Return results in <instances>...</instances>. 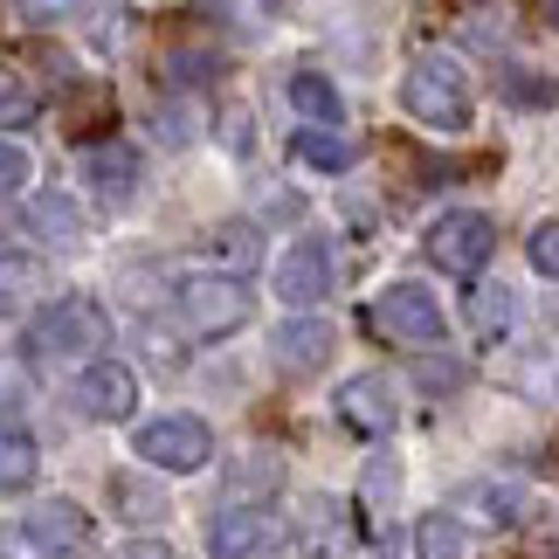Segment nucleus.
Listing matches in <instances>:
<instances>
[{
  "label": "nucleus",
  "mask_w": 559,
  "mask_h": 559,
  "mask_svg": "<svg viewBox=\"0 0 559 559\" xmlns=\"http://www.w3.org/2000/svg\"><path fill=\"white\" fill-rule=\"evenodd\" d=\"M401 104H407V118L428 124V132H463V124H469V76H463V62L442 56V49L415 56L407 76H401Z\"/></svg>",
  "instance_id": "nucleus-1"
},
{
  "label": "nucleus",
  "mask_w": 559,
  "mask_h": 559,
  "mask_svg": "<svg viewBox=\"0 0 559 559\" xmlns=\"http://www.w3.org/2000/svg\"><path fill=\"white\" fill-rule=\"evenodd\" d=\"M104 338H111V318L97 311V297H56L49 311L28 318L21 353L28 359H91V353H104Z\"/></svg>",
  "instance_id": "nucleus-2"
},
{
  "label": "nucleus",
  "mask_w": 559,
  "mask_h": 559,
  "mask_svg": "<svg viewBox=\"0 0 559 559\" xmlns=\"http://www.w3.org/2000/svg\"><path fill=\"white\" fill-rule=\"evenodd\" d=\"M174 311H180L187 338H228L249 318V284L242 276H187L174 290Z\"/></svg>",
  "instance_id": "nucleus-3"
},
{
  "label": "nucleus",
  "mask_w": 559,
  "mask_h": 559,
  "mask_svg": "<svg viewBox=\"0 0 559 559\" xmlns=\"http://www.w3.org/2000/svg\"><path fill=\"white\" fill-rule=\"evenodd\" d=\"M367 318H373L380 338H394V346H436L449 332V311H442V297L428 284H386Z\"/></svg>",
  "instance_id": "nucleus-4"
},
{
  "label": "nucleus",
  "mask_w": 559,
  "mask_h": 559,
  "mask_svg": "<svg viewBox=\"0 0 559 559\" xmlns=\"http://www.w3.org/2000/svg\"><path fill=\"white\" fill-rule=\"evenodd\" d=\"M428 263L449 270V276H477L490 263V249H498V228H490V214L477 207H449L442 222H428Z\"/></svg>",
  "instance_id": "nucleus-5"
},
{
  "label": "nucleus",
  "mask_w": 559,
  "mask_h": 559,
  "mask_svg": "<svg viewBox=\"0 0 559 559\" xmlns=\"http://www.w3.org/2000/svg\"><path fill=\"white\" fill-rule=\"evenodd\" d=\"M132 449L153 469H201L207 456H214V428L201 421V415H159V421H145L139 436H132Z\"/></svg>",
  "instance_id": "nucleus-6"
},
{
  "label": "nucleus",
  "mask_w": 559,
  "mask_h": 559,
  "mask_svg": "<svg viewBox=\"0 0 559 559\" xmlns=\"http://www.w3.org/2000/svg\"><path fill=\"white\" fill-rule=\"evenodd\" d=\"M214 559H263L276 546H290V519L276 504H228L214 519Z\"/></svg>",
  "instance_id": "nucleus-7"
},
{
  "label": "nucleus",
  "mask_w": 559,
  "mask_h": 559,
  "mask_svg": "<svg viewBox=\"0 0 559 559\" xmlns=\"http://www.w3.org/2000/svg\"><path fill=\"white\" fill-rule=\"evenodd\" d=\"M325 290H332V242H325V235H297L290 255L276 263V297L297 305V318H305Z\"/></svg>",
  "instance_id": "nucleus-8"
},
{
  "label": "nucleus",
  "mask_w": 559,
  "mask_h": 559,
  "mask_svg": "<svg viewBox=\"0 0 559 559\" xmlns=\"http://www.w3.org/2000/svg\"><path fill=\"white\" fill-rule=\"evenodd\" d=\"M8 552H41V559H70V552H83V511H76V504H35L28 519L14 525Z\"/></svg>",
  "instance_id": "nucleus-9"
},
{
  "label": "nucleus",
  "mask_w": 559,
  "mask_h": 559,
  "mask_svg": "<svg viewBox=\"0 0 559 559\" xmlns=\"http://www.w3.org/2000/svg\"><path fill=\"white\" fill-rule=\"evenodd\" d=\"M76 407H83L91 421H132V407H139V373L124 367V359H97V367H83Z\"/></svg>",
  "instance_id": "nucleus-10"
},
{
  "label": "nucleus",
  "mask_w": 559,
  "mask_h": 559,
  "mask_svg": "<svg viewBox=\"0 0 559 559\" xmlns=\"http://www.w3.org/2000/svg\"><path fill=\"white\" fill-rule=\"evenodd\" d=\"M338 421L353 428V436H394V421H401V401H394V386H386L380 373H359L338 386Z\"/></svg>",
  "instance_id": "nucleus-11"
},
{
  "label": "nucleus",
  "mask_w": 559,
  "mask_h": 559,
  "mask_svg": "<svg viewBox=\"0 0 559 559\" xmlns=\"http://www.w3.org/2000/svg\"><path fill=\"white\" fill-rule=\"evenodd\" d=\"M270 359H276V367H284V373H311V367H325V359H332V325H325V318H284V325H276L270 332Z\"/></svg>",
  "instance_id": "nucleus-12"
},
{
  "label": "nucleus",
  "mask_w": 559,
  "mask_h": 559,
  "mask_svg": "<svg viewBox=\"0 0 559 559\" xmlns=\"http://www.w3.org/2000/svg\"><path fill=\"white\" fill-rule=\"evenodd\" d=\"M91 187H97V201H132L139 193V145H124V139H104L91 145Z\"/></svg>",
  "instance_id": "nucleus-13"
},
{
  "label": "nucleus",
  "mask_w": 559,
  "mask_h": 559,
  "mask_svg": "<svg viewBox=\"0 0 559 559\" xmlns=\"http://www.w3.org/2000/svg\"><path fill=\"white\" fill-rule=\"evenodd\" d=\"M290 111L305 118V132H338V118H346V97H338L332 76L297 70V76H290Z\"/></svg>",
  "instance_id": "nucleus-14"
},
{
  "label": "nucleus",
  "mask_w": 559,
  "mask_h": 559,
  "mask_svg": "<svg viewBox=\"0 0 559 559\" xmlns=\"http://www.w3.org/2000/svg\"><path fill=\"white\" fill-rule=\"evenodd\" d=\"M415 559H477V532L456 511H428L415 525Z\"/></svg>",
  "instance_id": "nucleus-15"
},
{
  "label": "nucleus",
  "mask_w": 559,
  "mask_h": 559,
  "mask_svg": "<svg viewBox=\"0 0 559 559\" xmlns=\"http://www.w3.org/2000/svg\"><path fill=\"white\" fill-rule=\"evenodd\" d=\"M41 118V91L21 70H8V62H0V139L8 132H21V124H35Z\"/></svg>",
  "instance_id": "nucleus-16"
},
{
  "label": "nucleus",
  "mask_w": 559,
  "mask_h": 559,
  "mask_svg": "<svg viewBox=\"0 0 559 559\" xmlns=\"http://www.w3.org/2000/svg\"><path fill=\"white\" fill-rule=\"evenodd\" d=\"M297 159L318 166V174H346V166L359 159V145L346 132H297Z\"/></svg>",
  "instance_id": "nucleus-17"
},
{
  "label": "nucleus",
  "mask_w": 559,
  "mask_h": 559,
  "mask_svg": "<svg viewBox=\"0 0 559 559\" xmlns=\"http://www.w3.org/2000/svg\"><path fill=\"white\" fill-rule=\"evenodd\" d=\"M35 469H41L35 442L21 436V428H0V490H28V484H35Z\"/></svg>",
  "instance_id": "nucleus-18"
},
{
  "label": "nucleus",
  "mask_w": 559,
  "mask_h": 559,
  "mask_svg": "<svg viewBox=\"0 0 559 559\" xmlns=\"http://www.w3.org/2000/svg\"><path fill=\"white\" fill-rule=\"evenodd\" d=\"M207 249H222V263H235L242 276L263 263V235H255V222H222L207 235Z\"/></svg>",
  "instance_id": "nucleus-19"
},
{
  "label": "nucleus",
  "mask_w": 559,
  "mask_h": 559,
  "mask_svg": "<svg viewBox=\"0 0 559 559\" xmlns=\"http://www.w3.org/2000/svg\"><path fill=\"white\" fill-rule=\"evenodd\" d=\"M28 222H35L41 235H56V242H76V235H83L70 193H35V201H28Z\"/></svg>",
  "instance_id": "nucleus-20"
},
{
  "label": "nucleus",
  "mask_w": 559,
  "mask_h": 559,
  "mask_svg": "<svg viewBox=\"0 0 559 559\" xmlns=\"http://www.w3.org/2000/svg\"><path fill=\"white\" fill-rule=\"evenodd\" d=\"M28 290H35V270L21 263V255H8V249H0V318L28 305Z\"/></svg>",
  "instance_id": "nucleus-21"
},
{
  "label": "nucleus",
  "mask_w": 559,
  "mask_h": 559,
  "mask_svg": "<svg viewBox=\"0 0 559 559\" xmlns=\"http://www.w3.org/2000/svg\"><path fill=\"white\" fill-rule=\"evenodd\" d=\"M469 311H477V332H484V338H498V332L511 325V290L490 284V290H477V305H469Z\"/></svg>",
  "instance_id": "nucleus-22"
},
{
  "label": "nucleus",
  "mask_w": 559,
  "mask_h": 559,
  "mask_svg": "<svg viewBox=\"0 0 559 559\" xmlns=\"http://www.w3.org/2000/svg\"><path fill=\"white\" fill-rule=\"evenodd\" d=\"M525 255H532V270H539V276H552V284H559V222H539V228H532Z\"/></svg>",
  "instance_id": "nucleus-23"
},
{
  "label": "nucleus",
  "mask_w": 559,
  "mask_h": 559,
  "mask_svg": "<svg viewBox=\"0 0 559 559\" xmlns=\"http://www.w3.org/2000/svg\"><path fill=\"white\" fill-rule=\"evenodd\" d=\"M477 504L490 511V519H504V525L525 519V490L519 484H490V490H477Z\"/></svg>",
  "instance_id": "nucleus-24"
},
{
  "label": "nucleus",
  "mask_w": 559,
  "mask_h": 559,
  "mask_svg": "<svg viewBox=\"0 0 559 559\" xmlns=\"http://www.w3.org/2000/svg\"><path fill=\"white\" fill-rule=\"evenodd\" d=\"M21 187H28V145L0 139V193H21Z\"/></svg>",
  "instance_id": "nucleus-25"
},
{
  "label": "nucleus",
  "mask_w": 559,
  "mask_h": 559,
  "mask_svg": "<svg viewBox=\"0 0 559 559\" xmlns=\"http://www.w3.org/2000/svg\"><path fill=\"white\" fill-rule=\"evenodd\" d=\"M214 70H222V62H214V56H201V49H180L174 62H166V76H174V83H201V76H214Z\"/></svg>",
  "instance_id": "nucleus-26"
},
{
  "label": "nucleus",
  "mask_w": 559,
  "mask_h": 559,
  "mask_svg": "<svg viewBox=\"0 0 559 559\" xmlns=\"http://www.w3.org/2000/svg\"><path fill=\"white\" fill-rule=\"evenodd\" d=\"M28 401V373H21V359H0V407H21Z\"/></svg>",
  "instance_id": "nucleus-27"
},
{
  "label": "nucleus",
  "mask_w": 559,
  "mask_h": 559,
  "mask_svg": "<svg viewBox=\"0 0 559 559\" xmlns=\"http://www.w3.org/2000/svg\"><path fill=\"white\" fill-rule=\"evenodd\" d=\"M249 132H255V124H249V111H228V118H222V139L235 145V153H249Z\"/></svg>",
  "instance_id": "nucleus-28"
},
{
  "label": "nucleus",
  "mask_w": 559,
  "mask_h": 559,
  "mask_svg": "<svg viewBox=\"0 0 559 559\" xmlns=\"http://www.w3.org/2000/svg\"><path fill=\"white\" fill-rule=\"evenodd\" d=\"M118 559H180V552L166 546V539H132V546H124Z\"/></svg>",
  "instance_id": "nucleus-29"
},
{
  "label": "nucleus",
  "mask_w": 559,
  "mask_h": 559,
  "mask_svg": "<svg viewBox=\"0 0 559 559\" xmlns=\"http://www.w3.org/2000/svg\"><path fill=\"white\" fill-rule=\"evenodd\" d=\"M539 21H546V28H559V0H546V8H539Z\"/></svg>",
  "instance_id": "nucleus-30"
}]
</instances>
